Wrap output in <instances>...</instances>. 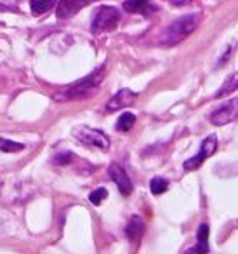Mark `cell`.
Returning a JSON list of instances; mask_svg holds the SVG:
<instances>
[{"label": "cell", "mask_w": 238, "mask_h": 254, "mask_svg": "<svg viewBox=\"0 0 238 254\" xmlns=\"http://www.w3.org/2000/svg\"><path fill=\"white\" fill-rule=\"evenodd\" d=\"M103 77H105V64L98 66L91 75H87V77H84V78H80V80L73 82V84L66 85V87L61 89L60 92H54L53 98L60 103L87 99L99 91V84H101Z\"/></svg>", "instance_id": "1"}, {"label": "cell", "mask_w": 238, "mask_h": 254, "mask_svg": "<svg viewBox=\"0 0 238 254\" xmlns=\"http://www.w3.org/2000/svg\"><path fill=\"white\" fill-rule=\"evenodd\" d=\"M200 21H202V12H193V14H186L172 21L167 28L164 30L160 37V44L165 47H172L181 44L186 40L196 28H198Z\"/></svg>", "instance_id": "2"}, {"label": "cell", "mask_w": 238, "mask_h": 254, "mask_svg": "<svg viewBox=\"0 0 238 254\" xmlns=\"http://www.w3.org/2000/svg\"><path fill=\"white\" fill-rule=\"evenodd\" d=\"M120 21V12L119 9L112 7V5H103L94 12V18L91 23V32L99 35V33L115 30Z\"/></svg>", "instance_id": "3"}, {"label": "cell", "mask_w": 238, "mask_h": 254, "mask_svg": "<svg viewBox=\"0 0 238 254\" xmlns=\"http://www.w3.org/2000/svg\"><path fill=\"white\" fill-rule=\"evenodd\" d=\"M73 136L80 143L87 146H94L99 150H108L110 148V138L99 129H89V127H78L73 131Z\"/></svg>", "instance_id": "4"}, {"label": "cell", "mask_w": 238, "mask_h": 254, "mask_svg": "<svg viewBox=\"0 0 238 254\" xmlns=\"http://www.w3.org/2000/svg\"><path fill=\"white\" fill-rule=\"evenodd\" d=\"M237 119V99H231L226 105L219 106L210 113V122L214 126H226V124L233 122Z\"/></svg>", "instance_id": "5"}, {"label": "cell", "mask_w": 238, "mask_h": 254, "mask_svg": "<svg viewBox=\"0 0 238 254\" xmlns=\"http://www.w3.org/2000/svg\"><path fill=\"white\" fill-rule=\"evenodd\" d=\"M136 98H137V94L134 91H130V89H120V91L106 103V110H108V112L122 110V108H125V106L132 105Z\"/></svg>", "instance_id": "6"}, {"label": "cell", "mask_w": 238, "mask_h": 254, "mask_svg": "<svg viewBox=\"0 0 238 254\" xmlns=\"http://www.w3.org/2000/svg\"><path fill=\"white\" fill-rule=\"evenodd\" d=\"M108 174H110V178L115 181V185L119 187V190L122 195H129L130 191H132V183H130L127 173L119 166V164H112L108 169Z\"/></svg>", "instance_id": "7"}, {"label": "cell", "mask_w": 238, "mask_h": 254, "mask_svg": "<svg viewBox=\"0 0 238 254\" xmlns=\"http://www.w3.org/2000/svg\"><path fill=\"white\" fill-rule=\"evenodd\" d=\"M89 0H60L58 4V18L60 19H70L71 16H75L77 12H80L82 9L87 5Z\"/></svg>", "instance_id": "8"}, {"label": "cell", "mask_w": 238, "mask_h": 254, "mask_svg": "<svg viewBox=\"0 0 238 254\" xmlns=\"http://www.w3.org/2000/svg\"><path fill=\"white\" fill-rule=\"evenodd\" d=\"M123 9L127 12H139V14H150V12L157 11L150 0H125L123 2Z\"/></svg>", "instance_id": "9"}, {"label": "cell", "mask_w": 238, "mask_h": 254, "mask_svg": "<svg viewBox=\"0 0 238 254\" xmlns=\"http://www.w3.org/2000/svg\"><path fill=\"white\" fill-rule=\"evenodd\" d=\"M143 232H144V223H143V219H141L139 216H132V218H130V221L127 223V226H125V235H127V239H129V240L141 239Z\"/></svg>", "instance_id": "10"}, {"label": "cell", "mask_w": 238, "mask_h": 254, "mask_svg": "<svg viewBox=\"0 0 238 254\" xmlns=\"http://www.w3.org/2000/svg\"><path fill=\"white\" fill-rule=\"evenodd\" d=\"M196 246L189 249L191 253H209V226L203 223L200 225L198 233H196Z\"/></svg>", "instance_id": "11"}, {"label": "cell", "mask_w": 238, "mask_h": 254, "mask_svg": "<svg viewBox=\"0 0 238 254\" xmlns=\"http://www.w3.org/2000/svg\"><path fill=\"white\" fill-rule=\"evenodd\" d=\"M30 5H32V12L35 16H40V14H46L47 11H51L54 5L53 0H32L30 2Z\"/></svg>", "instance_id": "12"}, {"label": "cell", "mask_w": 238, "mask_h": 254, "mask_svg": "<svg viewBox=\"0 0 238 254\" xmlns=\"http://www.w3.org/2000/svg\"><path fill=\"white\" fill-rule=\"evenodd\" d=\"M134 122H136V115H134V113H129V112L122 113L120 119H119V122H117V129L122 131V132H127V131L132 129Z\"/></svg>", "instance_id": "13"}, {"label": "cell", "mask_w": 238, "mask_h": 254, "mask_svg": "<svg viewBox=\"0 0 238 254\" xmlns=\"http://www.w3.org/2000/svg\"><path fill=\"white\" fill-rule=\"evenodd\" d=\"M235 91H237V73H231V77L228 78L223 87L217 91L216 98L219 99V98H223V96H228L230 92H235Z\"/></svg>", "instance_id": "14"}, {"label": "cell", "mask_w": 238, "mask_h": 254, "mask_svg": "<svg viewBox=\"0 0 238 254\" xmlns=\"http://www.w3.org/2000/svg\"><path fill=\"white\" fill-rule=\"evenodd\" d=\"M167 188H169V181L165 180V178H160V176L153 178V180H151V183H150V190H151V193H153V195L164 193V191H167Z\"/></svg>", "instance_id": "15"}, {"label": "cell", "mask_w": 238, "mask_h": 254, "mask_svg": "<svg viewBox=\"0 0 238 254\" xmlns=\"http://www.w3.org/2000/svg\"><path fill=\"white\" fill-rule=\"evenodd\" d=\"M23 148H25V145H23V143L11 141V139H0V152L16 153V152H21Z\"/></svg>", "instance_id": "16"}, {"label": "cell", "mask_w": 238, "mask_h": 254, "mask_svg": "<svg viewBox=\"0 0 238 254\" xmlns=\"http://www.w3.org/2000/svg\"><path fill=\"white\" fill-rule=\"evenodd\" d=\"M216 150H217V138H216V136H209V138L203 139L200 152L205 153L207 159H209L210 155H214V153H216Z\"/></svg>", "instance_id": "17"}, {"label": "cell", "mask_w": 238, "mask_h": 254, "mask_svg": "<svg viewBox=\"0 0 238 254\" xmlns=\"http://www.w3.org/2000/svg\"><path fill=\"white\" fill-rule=\"evenodd\" d=\"M205 153L203 152H198L195 157H191L189 160H186L184 164H182V167H184L186 171H195V169H198L200 166H202L203 162H205Z\"/></svg>", "instance_id": "18"}, {"label": "cell", "mask_w": 238, "mask_h": 254, "mask_svg": "<svg viewBox=\"0 0 238 254\" xmlns=\"http://www.w3.org/2000/svg\"><path fill=\"white\" fill-rule=\"evenodd\" d=\"M106 197H108V190L101 187V188H96V190L92 191L91 195H89V200H91L94 205H99L103 200H105Z\"/></svg>", "instance_id": "19"}, {"label": "cell", "mask_w": 238, "mask_h": 254, "mask_svg": "<svg viewBox=\"0 0 238 254\" xmlns=\"http://www.w3.org/2000/svg\"><path fill=\"white\" fill-rule=\"evenodd\" d=\"M71 160H73V153H71V152H63V153H58V155H54L53 162L56 164V166H66V164H70Z\"/></svg>", "instance_id": "20"}, {"label": "cell", "mask_w": 238, "mask_h": 254, "mask_svg": "<svg viewBox=\"0 0 238 254\" xmlns=\"http://www.w3.org/2000/svg\"><path fill=\"white\" fill-rule=\"evenodd\" d=\"M230 54H231V47H228V49H226V53H224V56L221 58V61H219V66H221V64H224V63H226V61H228V56H230Z\"/></svg>", "instance_id": "21"}]
</instances>
